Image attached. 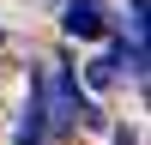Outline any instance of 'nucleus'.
<instances>
[{"mask_svg": "<svg viewBox=\"0 0 151 145\" xmlns=\"http://www.w3.org/2000/svg\"><path fill=\"white\" fill-rule=\"evenodd\" d=\"M60 24H67V36H103V18H97V0H67Z\"/></svg>", "mask_w": 151, "mask_h": 145, "instance_id": "obj_1", "label": "nucleus"}, {"mask_svg": "<svg viewBox=\"0 0 151 145\" xmlns=\"http://www.w3.org/2000/svg\"><path fill=\"white\" fill-rule=\"evenodd\" d=\"M42 139H48V121H42V103H36V91H30L24 121H18V145H42Z\"/></svg>", "mask_w": 151, "mask_h": 145, "instance_id": "obj_2", "label": "nucleus"}, {"mask_svg": "<svg viewBox=\"0 0 151 145\" xmlns=\"http://www.w3.org/2000/svg\"><path fill=\"white\" fill-rule=\"evenodd\" d=\"M85 85H91V91H109V85H115V55H97L91 67H85Z\"/></svg>", "mask_w": 151, "mask_h": 145, "instance_id": "obj_3", "label": "nucleus"}]
</instances>
